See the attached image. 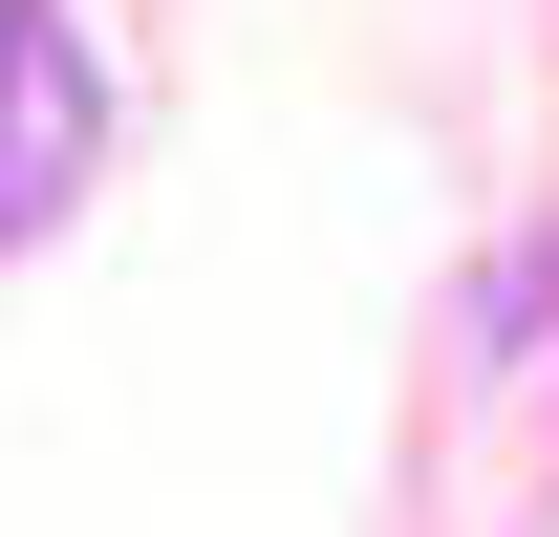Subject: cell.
<instances>
[{"label": "cell", "mask_w": 559, "mask_h": 537, "mask_svg": "<svg viewBox=\"0 0 559 537\" xmlns=\"http://www.w3.org/2000/svg\"><path fill=\"white\" fill-rule=\"evenodd\" d=\"M86 151H108V65H86V22H66V0H0V259L66 237Z\"/></svg>", "instance_id": "cell-1"}]
</instances>
